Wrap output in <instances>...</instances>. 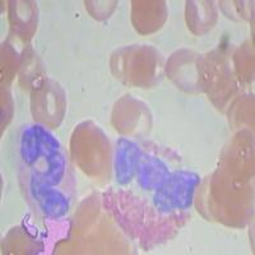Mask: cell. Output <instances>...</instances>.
Masks as SVG:
<instances>
[{"mask_svg": "<svg viewBox=\"0 0 255 255\" xmlns=\"http://www.w3.org/2000/svg\"><path fill=\"white\" fill-rule=\"evenodd\" d=\"M170 166L162 158L142 152L136 165L135 176L138 184L144 190H157L171 176Z\"/></svg>", "mask_w": 255, "mask_h": 255, "instance_id": "cell-5", "label": "cell"}, {"mask_svg": "<svg viewBox=\"0 0 255 255\" xmlns=\"http://www.w3.org/2000/svg\"><path fill=\"white\" fill-rule=\"evenodd\" d=\"M26 194L29 203L45 217H63L69 211L68 189L46 183L31 170H26Z\"/></svg>", "mask_w": 255, "mask_h": 255, "instance_id": "cell-1", "label": "cell"}, {"mask_svg": "<svg viewBox=\"0 0 255 255\" xmlns=\"http://www.w3.org/2000/svg\"><path fill=\"white\" fill-rule=\"evenodd\" d=\"M140 151L139 145L134 140L120 138L116 142L115 151V176L118 183L125 185L130 183L135 175L136 165L139 159Z\"/></svg>", "mask_w": 255, "mask_h": 255, "instance_id": "cell-6", "label": "cell"}, {"mask_svg": "<svg viewBox=\"0 0 255 255\" xmlns=\"http://www.w3.org/2000/svg\"><path fill=\"white\" fill-rule=\"evenodd\" d=\"M26 170L33 171L51 185L63 186V188H67L70 177L67 154L63 151L60 144L54 145L37 165Z\"/></svg>", "mask_w": 255, "mask_h": 255, "instance_id": "cell-4", "label": "cell"}, {"mask_svg": "<svg viewBox=\"0 0 255 255\" xmlns=\"http://www.w3.org/2000/svg\"><path fill=\"white\" fill-rule=\"evenodd\" d=\"M60 144L55 136L44 127L26 125L22 128L18 140V152L23 168L37 165L54 145Z\"/></svg>", "mask_w": 255, "mask_h": 255, "instance_id": "cell-3", "label": "cell"}, {"mask_svg": "<svg viewBox=\"0 0 255 255\" xmlns=\"http://www.w3.org/2000/svg\"><path fill=\"white\" fill-rule=\"evenodd\" d=\"M200 179L194 172L185 170L172 172L171 176L156 190L153 204L159 212L188 209Z\"/></svg>", "mask_w": 255, "mask_h": 255, "instance_id": "cell-2", "label": "cell"}]
</instances>
